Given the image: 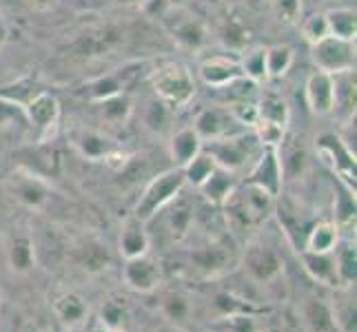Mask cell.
<instances>
[{
  "mask_svg": "<svg viewBox=\"0 0 357 332\" xmlns=\"http://www.w3.org/2000/svg\"><path fill=\"white\" fill-rule=\"evenodd\" d=\"M225 213L229 224L236 230H249L264 224L275 211V198L253 182H244L236 187L227 198Z\"/></svg>",
  "mask_w": 357,
  "mask_h": 332,
  "instance_id": "obj_1",
  "label": "cell"
},
{
  "mask_svg": "<svg viewBox=\"0 0 357 332\" xmlns=\"http://www.w3.org/2000/svg\"><path fill=\"white\" fill-rule=\"evenodd\" d=\"M202 149L211 155L215 166L229 171V173H240V171H249L255 159L262 153V144L257 142L253 131H240L236 135H229L222 140L204 142Z\"/></svg>",
  "mask_w": 357,
  "mask_h": 332,
  "instance_id": "obj_2",
  "label": "cell"
},
{
  "mask_svg": "<svg viewBox=\"0 0 357 332\" xmlns=\"http://www.w3.org/2000/svg\"><path fill=\"white\" fill-rule=\"evenodd\" d=\"M162 24V29L174 38V42L180 49H187V52H200L208 42V27L206 22L193 14L187 7H167L165 11H160L155 16Z\"/></svg>",
  "mask_w": 357,
  "mask_h": 332,
  "instance_id": "obj_3",
  "label": "cell"
},
{
  "mask_svg": "<svg viewBox=\"0 0 357 332\" xmlns=\"http://www.w3.org/2000/svg\"><path fill=\"white\" fill-rule=\"evenodd\" d=\"M151 87L169 109L187 106L195 95V80L191 71L180 63H169L165 67H158L151 73Z\"/></svg>",
  "mask_w": 357,
  "mask_h": 332,
  "instance_id": "obj_4",
  "label": "cell"
},
{
  "mask_svg": "<svg viewBox=\"0 0 357 332\" xmlns=\"http://www.w3.org/2000/svg\"><path fill=\"white\" fill-rule=\"evenodd\" d=\"M184 184H187V180H184L182 166H176V168L165 171V173L155 175L149 182V187L144 189V193L140 195L138 204H135V213L133 215L149 224L151 217L160 211V208H165L184 189Z\"/></svg>",
  "mask_w": 357,
  "mask_h": 332,
  "instance_id": "obj_5",
  "label": "cell"
},
{
  "mask_svg": "<svg viewBox=\"0 0 357 332\" xmlns=\"http://www.w3.org/2000/svg\"><path fill=\"white\" fill-rule=\"evenodd\" d=\"M240 264L244 275L253 281L255 286H268L282 277L284 270V262L275 248H271L266 244H249L244 248Z\"/></svg>",
  "mask_w": 357,
  "mask_h": 332,
  "instance_id": "obj_6",
  "label": "cell"
},
{
  "mask_svg": "<svg viewBox=\"0 0 357 332\" xmlns=\"http://www.w3.org/2000/svg\"><path fill=\"white\" fill-rule=\"evenodd\" d=\"M311 58L317 71L331 73V76L355 71V40L326 35V38L311 45Z\"/></svg>",
  "mask_w": 357,
  "mask_h": 332,
  "instance_id": "obj_7",
  "label": "cell"
},
{
  "mask_svg": "<svg viewBox=\"0 0 357 332\" xmlns=\"http://www.w3.org/2000/svg\"><path fill=\"white\" fill-rule=\"evenodd\" d=\"M191 268L204 279H213L229 273V270L238 264V255L222 239H211L206 244L195 246L189 255Z\"/></svg>",
  "mask_w": 357,
  "mask_h": 332,
  "instance_id": "obj_8",
  "label": "cell"
},
{
  "mask_svg": "<svg viewBox=\"0 0 357 332\" xmlns=\"http://www.w3.org/2000/svg\"><path fill=\"white\" fill-rule=\"evenodd\" d=\"M193 131L200 135L202 144L204 142H213V140H222L229 135H236L240 131H246L240 122L231 116L229 106H208L202 109L198 118L193 122Z\"/></svg>",
  "mask_w": 357,
  "mask_h": 332,
  "instance_id": "obj_9",
  "label": "cell"
},
{
  "mask_svg": "<svg viewBox=\"0 0 357 332\" xmlns=\"http://www.w3.org/2000/svg\"><path fill=\"white\" fill-rule=\"evenodd\" d=\"M155 215H162L165 235L171 242L178 244V242L187 239L191 228H193V221H195V204L191 200L184 198V193L180 191L176 198L171 200L165 208H160Z\"/></svg>",
  "mask_w": 357,
  "mask_h": 332,
  "instance_id": "obj_10",
  "label": "cell"
},
{
  "mask_svg": "<svg viewBox=\"0 0 357 332\" xmlns=\"http://www.w3.org/2000/svg\"><path fill=\"white\" fill-rule=\"evenodd\" d=\"M122 42H125V31L120 27H114V24H107V27H96L80 33L71 47L78 56L102 58L114 54Z\"/></svg>",
  "mask_w": 357,
  "mask_h": 332,
  "instance_id": "obj_11",
  "label": "cell"
},
{
  "mask_svg": "<svg viewBox=\"0 0 357 332\" xmlns=\"http://www.w3.org/2000/svg\"><path fill=\"white\" fill-rule=\"evenodd\" d=\"M7 187H9L11 198L18 204H22L24 208H31V211H40V208H45L49 200H52L49 184L38 175L27 173V171H18V173L11 175Z\"/></svg>",
  "mask_w": 357,
  "mask_h": 332,
  "instance_id": "obj_12",
  "label": "cell"
},
{
  "mask_svg": "<svg viewBox=\"0 0 357 332\" xmlns=\"http://www.w3.org/2000/svg\"><path fill=\"white\" fill-rule=\"evenodd\" d=\"M125 284L133 288L135 292H153L160 281H162V268H160L158 260L146 253L140 257L125 262V270H122Z\"/></svg>",
  "mask_w": 357,
  "mask_h": 332,
  "instance_id": "obj_13",
  "label": "cell"
},
{
  "mask_svg": "<svg viewBox=\"0 0 357 332\" xmlns=\"http://www.w3.org/2000/svg\"><path fill=\"white\" fill-rule=\"evenodd\" d=\"M319 153L328 159L337 177L347 184V189L355 191V151H351L337 135H324L319 140Z\"/></svg>",
  "mask_w": 357,
  "mask_h": 332,
  "instance_id": "obj_14",
  "label": "cell"
},
{
  "mask_svg": "<svg viewBox=\"0 0 357 332\" xmlns=\"http://www.w3.org/2000/svg\"><path fill=\"white\" fill-rule=\"evenodd\" d=\"M71 146L76 149L84 159L91 162H107L109 157L116 155L114 140L98 129H76L69 135Z\"/></svg>",
  "mask_w": 357,
  "mask_h": 332,
  "instance_id": "obj_15",
  "label": "cell"
},
{
  "mask_svg": "<svg viewBox=\"0 0 357 332\" xmlns=\"http://www.w3.org/2000/svg\"><path fill=\"white\" fill-rule=\"evenodd\" d=\"M246 182L257 184V187H262L264 191H268L271 195H273V198H278L280 191H282V184H284L278 149H262L260 157H257L255 164L249 168Z\"/></svg>",
  "mask_w": 357,
  "mask_h": 332,
  "instance_id": "obj_16",
  "label": "cell"
},
{
  "mask_svg": "<svg viewBox=\"0 0 357 332\" xmlns=\"http://www.w3.org/2000/svg\"><path fill=\"white\" fill-rule=\"evenodd\" d=\"M22 113H24V120H27L31 127L47 133L58 125L60 104L52 93L40 91V93L31 95L29 100L22 104Z\"/></svg>",
  "mask_w": 357,
  "mask_h": 332,
  "instance_id": "obj_17",
  "label": "cell"
},
{
  "mask_svg": "<svg viewBox=\"0 0 357 332\" xmlns=\"http://www.w3.org/2000/svg\"><path fill=\"white\" fill-rule=\"evenodd\" d=\"M200 78L208 84V87H215V89H225L229 84H236L238 80H244L240 58L213 56V58L204 60L200 65Z\"/></svg>",
  "mask_w": 357,
  "mask_h": 332,
  "instance_id": "obj_18",
  "label": "cell"
},
{
  "mask_svg": "<svg viewBox=\"0 0 357 332\" xmlns=\"http://www.w3.org/2000/svg\"><path fill=\"white\" fill-rule=\"evenodd\" d=\"M304 97L306 104L317 116H328L333 113V102H335V84L333 76L324 71H315L309 76L304 84Z\"/></svg>",
  "mask_w": 357,
  "mask_h": 332,
  "instance_id": "obj_19",
  "label": "cell"
},
{
  "mask_svg": "<svg viewBox=\"0 0 357 332\" xmlns=\"http://www.w3.org/2000/svg\"><path fill=\"white\" fill-rule=\"evenodd\" d=\"M151 248V235L146 230V221L138 219L135 215L127 217L120 228V253L125 260L146 255Z\"/></svg>",
  "mask_w": 357,
  "mask_h": 332,
  "instance_id": "obj_20",
  "label": "cell"
},
{
  "mask_svg": "<svg viewBox=\"0 0 357 332\" xmlns=\"http://www.w3.org/2000/svg\"><path fill=\"white\" fill-rule=\"evenodd\" d=\"M300 317L306 332H340L333 306H328L319 297H306L302 301Z\"/></svg>",
  "mask_w": 357,
  "mask_h": 332,
  "instance_id": "obj_21",
  "label": "cell"
},
{
  "mask_svg": "<svg viewBox=\"0 0 357 332\" xmlns=\"http://www.w3.org/2000/svg\"><path fill=\"white\" fill-rule=\"evenodd\" d=\"M300 260H302L304 270L309 273V277L313 281H317V284H324V286H340L333 251H331V253L302 251L300 253Z\"/></svg>",
  "mask_w": 357,
  "mask_h": 332,
  "instance_id": "obj_22",
  "label": "cell"
},
{
  "mask_svg": "<svg viewBox=\"0 0 357 332\" xmlns=\"http://www.w3.org/2000/svg\"><path fill=\"white\" fill-rule=\"evenodd\" d=\"M131 80V71H114V73H107V76H98L93 80H89L84 84V95L89 97L91 102H102L107 97H114L118 93H125V87Z\"/></svg>",
  "mask_w": 357,
  "mask_h": 332,
  "instance_id": "obj_23",
  "label": "cell"
},
{
  "mask_svg": "<svg viewBox=\"0 0 357 332\" xmlns=\"http://www.w3.org/2000/svg\"><path fill=\"white\" fill-rule=\"evenodd\" d=\"M73 262H76L82 270H87L91 275L102 273L112 264V257L102 242L98 239H84L73 248Z\"/></svg>",
  "mask_w": 357,
  "mask_h": 332,
  "instance_id": "obj_24",
  "label": "cell"
},
{
  "mask_svg": "<svg viewBox=\"0 0 357 332\" xmlns=\"http://www.w3.org/2000/svg\"><path fill=\"white\" fill-rule=\"evenodd\" d=\"M236 187H238V184H236V175L229 173V171H225V168L215 166L211 171V175H208L198 189L204 195V200H208V202L215 204V206H222Z\"/></svg>",
  "mask_w": 357,
  "mask_h": 332,
  "instance_id": "obj_25",
  "label": "cell"
},
{
  "mask_svg": "<svg viewBox=\"0 0 357 332\" xmlns=\"http://www.w3.org/2000/svg\"><path fill=\"white\" fill-rule=\"evenodd\" d=\"M54 313L58 317V322L67 326V328H78L84 324V319L89 315V306L80 294L76 292H67L63 297H58L54 301Z\"/></svg>",
  "mask_w": 357,
  "mask_h": 332,
  "instance_id": "obj_26",
  "label": "cell"
},
{
  "mask_svg": "<svg viewBox=\"0 0 357 332\" xmlns=\"http://www.w3.org/2000/svg\"><path fill=\"white\" fill-rule=\"evenodd\" d=\"M280 146H284V151L278 149L280 157V166H282V177L284 180H300L306 173V166H309V153H306L304 146L291 144V142H282Z\"/></svg>",
  "mask_w": 357,
  "mask_h": 332,
  "instance_id": "obj_27",
  "label": "cell"
},
{
  "mask_svg": "<svg viewBox=\"0 0 357 332\" xmlns=\"http://www.w3.org/2000/svg\"><path fill=\"white\" fill-rule=\"evenodd\" d=\"M337 226L335 221H317L309 230H306L304 246L302 251H311V253H331L335 248V244L340 242L337 235Z\"/></svg>",
  "mask_w": 357,
  "mask_h": 332,
  "instance_id": "obj_28",
  "label": "cell"
},
{
  "mask_svg": "<svg viewBox=\"0 0 357 332\" xmlns=\"http://www.w3.org/2000/svg\"><path fill=\"white\" fill-rule=\"evenodd\" d=\"M200 151H202V140H200V135L193 131V127L180 129L178 133H174V138L169 142V153L178 166H184Z\"/></svg>",
  "mask_w": 357,
  "mask_h": 332,
  "instance_id": "obj_29",
  "label": "cell"
},
{
  "mask_svg": "<svg viewBox=\"0 0 357 332\" xmlns=\"http://www.w3.org/2000/svg\"><path fill=\"white\" fill-rule=\"evenodd\" d=\"M335 257V268H337V279L342 288H351L355 286V277H357V251H355V242H337L333 248Z\"/></svg>",
  "mask_w": 357,
  "mask_h": 332,
  "instance_id": "obj_30",
  "label": "cell"
},
{
  "mask_svg": "<svg viewBox=\"0 0 357 332\" xmlns=\"http://www.w3.org/2000/svg\"><path fill=\"white\" fill-rule=\"evenodd\" d=\"M9 266L16 270V273H29L36 266V244L29 235H16L9 244Z\"/></svg>",
  "mask_w": 357,
  "mask_h": 332,
  "instance_id": "obj_31",
  "label": "cell"
},
{
  "mask_svg": "<svg viewBox=\"0 0 357 332\" xmlns=\"http://www.w3.org/2000/svg\"><path fill=\"white\" fill-rule=\"evenodd\" d=\"M326 22H328V33L335 35V38H344V40H355L357 33V16L355 9L351 7H337L326 11Z\"/></svg>",
  "mask_w": 357,
  "mask_h": 332,
  "instance_id": "obj_32",
  "label": "cell"
},
{
  "mask_svg": "<svg viewBox=\"0 0 357 332\" xmlns=\"http://www.w3.org/2000/svg\"><path fill=\"white\" fill-rule=\"evenodd\" d=\"M335 84V102L333 111H344L349 120L355 116V71H344L333 76Z\"/></svg>",
  "mask_w": 357,
  "mask_h": 332,
  "instance_id": "obj_33",
  "label": "cell"
},
{
  "mask_svg": "<svg viewBox=\"0 0 357 332\" xmlns=\"http://www.w3.org/2000/svg\"><path fill=\"white\" fill-rule=\"evenodd\" d=\"M100 104V116L107 125H127L133 113V102L127 93H118L114 97L98 102Z\"/></svg>",
  "mask_w": 357,
  "mask_h": 332,
  "instance_id": "obj_34",
  "label": "cell"
},
{
  "mask_svg": "<svg viewBox=\"0 0 357 332\" xmlns=\"http://www.w3.org/2000/svg\"><path fill=\"white\" fill-rule=\"evenodd\" d=\"M293 49L287 45L266 47V78H282L293 67Z\"/></svg>",
  "mask_w": 357,
  "mask_h": 332,
  "instance_id": "obj_35",
  "label": "cell"
},
{
  "mask_svg": "<svg viewBox=\"0 0 357 332\" xmlns=\"http://www.w3.org/2000/svg\"><path fill=\"white\" fill-rule=\"evenodd\" d=\"M129 322V303L120 297H112L102 303L100 308V324L105 328H114V330H125Z\"/></svg>",
  "mask_w": 357,
  "mask_h": 332,
  "instance_id": "obj_36",
  "label": "cell"
},
{
  "mask_svg": "<svg viewBox=\"0 0 357 332\" xmlns=\"http://www.w3.org/2000/svg\"><path fill=\"white\" fill-rule=\"evenodd\" d=\"M257 113H260L262 120L275 122V125H282V127H287L291 118L287 102L282 100L278 93H266L262 100L257 102Z\"/></svg>",
  "mask_w": 357,
  "mask_h": 332,
  "instance_id": "obj_37",
  "label": "cell"
},
{
  "mask_svg": "<svg viewBox=\"0 0 357 332\" xmlns=\"http://www.w3.org/2000/svg\"><path fill=\"white\" fill-rule=\"evenodd\" d=\"M240 67H242L244 78H249L253 84L266 80V49L257 47V49H251V52H246L240 58Z\"/></svg>",
  "mask_w": 357,
  "mask_h": 332,
  "instance_id": "obj_38",
  "label": "cell"
},
{
  "mask_svg": "<svg viewBox=\"0 0 357 332\" xmlns=\"http://www.w3.org/2000/svg\"><path fill=\"white\" fill-rule=\"evenodd\" d=\"M215 168V162L211 159V155H208L204 149L198 153V155H193L187 164L182 166L184 171V180H187L189 184H193V187H200V184L211 175V171Z\"/></svg>",
  "mask_w": 357,
  "mask_h": 332,
  "instance_id": "obj_39",
  "label": "cell"
},
{
  "mask_svg": "<svg viewBox=\"0 0 357 332\" xmlns=\"http://www.w3.org/2000/svg\"><path fill=\"white\" fill-rule=\"evenodd\" d=\"M284 129L282 125H275V122H268V120H262L257 118V122L253 125V135L257 138V142L262 144V149H278V146L284 142Z\"/></svg>",
  "mask_w": 357,
  "mask_h": 332,
  "instance_id": "obj_40",
  "label": "cell"
},
{
  "mask_svg": "<svg viewBox=\"0 0 357 332\" xmlns=\"http://www.w3.org/2000/svg\"><path fill=\"white\" fill-rule=\"evenodd\" d=\"M211 303H213V308L218 310L220 319L231 317V315H242V313H253V315L257 313L255 306H251L246 299L236 297V294H231V292H218Z\"/></svg>",
  "mask_w": 357,
  "mask_h": 332,
  "instance_id": "obj_41",
  "label": "cell"
},
{
  "mask_svg": "<svg viewBox=\"0 0 357 332\" xmlns=\"http://www.w3.org/2000/svg\"><path fill=\"white\" fill-rule=\"evenodd\" d=\"M220 332H260V324L255 322L253 313H242V315H231L222 317L218 322Z\"/></svg>",
  "mask_w": 357,
  "mask_h": 332,
  "instance_id": "obj_42",
  "label": "cell"
},
{
  "mask_svg": "<svg viewBox=\"0 0 357 332\" xmlns=\"http://www.w3.org/2000/svg\"><path fill=\"white\" fill-rule=\"evenodd\" d=\"M171 109L162 100H151L144 106V125L151 131H162L169 125Z\"/></svg>",
  "mask_w": 357,
  "mask_h": 332,
  "instance_id": "obj_43",
  "label": "cell"
},
{
  "mask_svg": "<svg viewBox=\"0 0 357 332\" xmlns=\"http://www.w3.org/2000/svg\"><path fill=\"white\" fill-rule=\"evenodd\" d=\"M302 35H304V40L309 45H315L317 40H322V38H326V35H331L326 16L324 14H311L302 22Z\"/></svg>",
  "mask_w": 357,
  "mask_h": 332,
  "instance_id": "obj_44",
  "label": "cell"
},
{
  "mask_svg": "<svg viewBox=\"0 0 357 332\" xmlns=\"http://www.w3.org/2000/svg\"><path fill=\"white\" fill-rule=\"evenodd\" d=\"M162 310H165V315L171 319V322H184V319H187L189 313H191V306H189L187 297H182V294L174 292V294H169V297H165Z\"/></svg>",
  "mask_w": 357,
  "mask_h": 332,
  "instance_id": "obj_45",
  "label": "cell"
},
{
  "mask_svg": "<svg viewBox=\"0 0 357 332\" xmlns=\"http://www.w3.org/2000/svg\"><path fill=\"white\" fill-rule=\"evenodd\" d=\"M229 111L244 129H253L257 118H260V113H257V104L249 102V100H238V102L229 104Z\"/></svg>",
  "mask_w": 357,
  "mask_h": 332,
  "instance_id": "obj_46",
  "label": "cell"
},
{
  "mask_svg": "<svg viewBox=\"0 0 357 332\" xmlns=\"http://www.w3.org/2000/svg\"><path fill=\"white\" fill-rule=\"evenodd\" d=\"M271 9L284 22H295L302 14V0H271Z\"/></svg>",
  "mask_w": 357,
  "mask_h": 332,
  "instance_id": "obj_47",
  "label": "cell"
},
{
  "mask_svg": "<svg viewBox=\"0 0 357 332\" xmlns=\"http://www.w3.org/2000/svg\"><path fill=\"white\" fill-rule=\"evenodd\" d=\"M20 116H24L22 104H16L14 100H3V97H0V127L14 125L16 118H20Z\"/></svg>",
  "mask_w": 357,
  "mask_h": 332,
  "instance_id": "obj_48",
  "label": "cell"
},
{
  "mask_svg": "<svg viewBox=\"0 0 357 332\" xmlns=\"http://www.w3.org/2000/svg\"><path fill=\"white\" fill-rule=\"evenodd\" d=\"M29 5L36 11H52L58 5V0H29Z\"/></svg>",
  "mask_w": 357,
  "mask_h": 332,
  "instance_id": "obj_49",
  "label": "cell"
},
{
  "mask_svg": "<svg viewBox=\"0 0 357 332\" xmlns=\"http://www.w3.org/2000/svg\"><path fill=\"white\" fill-rule=\"evenodd\" d=\"M7 40H9V27H7V20L3 18V14H0V52H3Z\"/></svg>",
  "mask_w": 357,
  "mask_h": 332,
  "instance_id": "obj_50",
  "label": "cell"
},
{
  "mask_svg": "<svg viewBox=\"0 0 357 332\" xmlns=\"http://www.w3.org/2000/svg\"><path fill=\"white\" fill-rule=\"evenodd\" d=\"M120 3H138V5L142 7V3H144V0H120Z\"/></svg>",
  "mask_w": 357,
  "mask_h": 332,
  "instance_id": "obj_51",
  "label": "cell"
},
{
  "mask_svg": "<svg viewBox=\"0 0 357 332\" xmlns=\"http://www.w3.org/2000/svg\"><path fill=\"white\" fill-rule=\"evenodd\" d=\"M102 332H125V330H114V328H105Z\"/></svg>",
  "mask_w": 357,
  "mask_h": 332,
  "instance_id": "obj_52",
  "label": "cell"
},
{
  "mask_svg": "<svg viewBox=\"0 0 357 332\" xmlns=\"http://www.w3.org/2000/svg\"><path fill=\"white\" fill-rule=\"evenodd\" d=\"M260 332H278V330H268V328L264 330V328H260Z\"/></svg>",
  "mask_w": 357,
  "mask_h": 332,
  "instance_id": "obj_53",
  "label": "cell"
},
{
  "mask_svg": "<svg viewBox=\"0 0 357 332\" xmlns=\"http://www.w3.org/2000/svg\"><path fill=\"white\" fill-rule=\"evenodd\" d=\"M38 332H52V330H49V328H43V330H38Z\"/></svg>",
  "mask_w": 357,
  "mask_h": 332,
  "instance_id": "obj_54",
  "label": "cell"
},
{
  "mask_svg": "<svg viewBox=\"0 0 357 332\" xmlns=\"http://www.w3.org/2000/svg\"><path fill=\"white\" fill-rule=\"evenodd\" d=\"M193 332H211V330H193Z\"/></svg>",
  "mask_w": 357,
  "mask_h": 332,
  "instance_id": "obj_55",
  "label": "cell"
}]
</instances>
